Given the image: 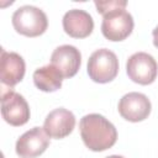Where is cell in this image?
Segmentation results:
<instances>
[{
	"label": "cell",
	"mask_w": 158,
	"mask_h": 158,
	"mask_svg": "<svg viewBox=\"0 0 158 158\" xmlns=\"http://www.w3.org/2000/svg\"><path fill=\"white\" fill-rule=\"evenodd\" d=\"M79 128L84 144L94 152H102L111 148L117 141L116 127L99 114L83 116L79 122Z\"/></svg>",
	"instance_id": "6da1fadb"
},
{
	"label": "cell",
	"mask_w": 158,
	"mask_h": 158,
	"mask_svg": "<svg viewBox=\"0 0 158 158\" xmlns=\"http://www.w3.org/2000/svg\"><path fill=\"white\" fill-rule=\"evenodd\" d=\"M11 21L16 32L27 37L41 36L48 27L46 14L41 9L32 5H23L15 10Z\"/></svg>",
	"instance_id": "7a4b0ae2"
},
{
	"label": "cell",
	"mask_w": 158,
	"mask_h": 158,
	"mask_svg": "<svg viewBox=\"0 0 158 158\" xmlns=\"http://www.w3.org/2000/svg\"><path fill=\"white\" fill-rule=\"evenodd\" d=\"M86 70L93 81L99 84L109 83L118 73V59L112 51L100 48L89 57Z\"/></svg>",
	"instance_id": "3957f363"
},
{
	"label": "cell",
	"mask_w": 158,
	"mask_h": 158,
	"mask_svg": "<svg viewBox=\"0 0 158 158\" xmlns=\"http://www.w3.org/2000/svg\"><path fill=\"white\" fill-rule=\"evenodd\" d=\"M1 115L11 126H22L30 120V107L25 98L12 88L1 85Z\"/></svg>",
	"instance_id": "277c9868"
},
{
	"label": "cell",
	"mask_w": 158,
	"mask_h": 158,
	"mask_svg": "<svg viewBox=\"0 0 158 158\" xmlns=\"http://www.w3.org/2000/svg\"><path fill=\"white\" fill-rule=\"evenodd\" d=\"M133 26V17L128 11L125 9H115L104 15L101 32L106 40L118 42L126 40L131 35Z\"/></svg>",
	"instance_id": "5b68a950"
},
{
	"label": "cell",
	"mask_w": 158,
	"mask_h": 158,
	"mask_svg": "<svg viewBox=\"0 0 158 158\" xmlns=\"http://www.w3.org/2000/svg\"><path fill=\"white\" fill-rule=\"evenodd\" d=\"M126 72L132 81L141 85H148L156 80L158 65L151 54L146 52H137L127 59Z\"/></svg>",
	"instance_id": "8992f818"
},
{
	"label": "cell",
	"mask_w": 158,
	"mask_h": 158,
	"mask_svg": "<svg viewBox=\"0 0 158 158\" xmlns=\"http://www.w3.org/2000/svg\"><path fill=\"white\" fill-rule=\"evenodd\" d=\"M117 109L125 120L130 122H139L149 116L152 105L144 94L132 91L120 99Z\"/></svg>",
	"instance_id": "52a82bcc"
},
{
	"label": "cell",
	"mask_w": 158,
	"mask_h": 158,
	"mask_svg": "<svg viewBox=\"0 0 158 158\" xmlns=\"http://www.w3.org/2000/svg\"><path fill=\"white\" fill-rule=\"evenodd\" d=\"M49 146V137L43 127H33L26 131L16 141L15 151L21 158H36L44 153Z\"/></svg>",
	"instance_id": "ba28073f"
},
{
	"label": "cell",
	"mask_w": 158,
	"mask_h": 158,
	"mask_svg": "<svg viewBox=\"0 0 158 158\" xmlns=\"http://www.w3.org/2000/svg\"><path fill=\"white\" fill-rule=\"evenodd\" d=\"M75 126V116L72 111L58 107L51 111L44 120L43 130L49 138L60 139L72 133Z\"/></svg>",
	"instance_id": "9c48e42d"
},
{
	"label": "cell",
	"mask_w": 158,
	"mask_h": 158,
	"mask_svg": "<svg viewBox=\"0 0 158 158\" xmlns=\"http://www.w3.org/2000/svg\"><path fill=\"white\" fill-rule=\"evenodd\" d=\"M51 64L60 72L63 78H72L80 68L81 54L77 47L63 44L53 51L51 56Z\"/></svg>",
	"instance_id": "30bf717a"
},
{
	"label": "cell",
	"mask_w": 158,
	"mask_h": 158,
	"mask_svg": "<svg viewBox=\"0 0 158 158\" xmlns=\"http://www.w3.org/2000/svg\"><path fill=\"white\" fill-rule=\"evenodd\" d=\"M25 60L15 52H6L1 49V63H0V80L2 86L12 88L20 83L25 77Z\"/></svg>",
	"instance_id": "8fae6325"
},
{
	"label": "cell",
	"mask_w": 158,
	"mask_h": 158,
	"mask_svg": "<svg viewBox=\"0 0 158 158\" xmlns=\"http://www.w3.org/2000/svg\"><path fill=\"white\" fill-rule=\"evenodd\" d=\"M63 30L73 38H85L94 30V21L89 12L80 9H72L63 16Z\"/></svg>",
	"instance_id": "7c38bea8"
},
{
	"label": "cell",
	"mask_w": 158,
	"mask_h": 158,
	"mask_svg": "<svg viewBox=\"0 0 158 158\" xmlns=\"http://www.w3.org/2000/svg\"><path fill=\"white\" fill-rule=\"evenodd\" d=\"M63 75L52 64L41 67L33 72V83L36 88L46 93H53L62 86Z\"/></svg>",
	"instance_id": "4fadbf2b"
},
{
	"label": "cell",
	"mask_w": 158,
	"mask_h": 158,
	"mask_svg": "<svg viewBox=\"0 0 158 158\" xmlns=\"http://www.w3.org/2000/svg\"><path fill=\"white\" fill-rule=\"evenodd\" d=\"M96 6V11L101 14L102 16L115 9H125L127 5L126 0H109V1H95L94 2Z\"/></svg>",
	"instance_id": "5bb4252c"
},
{
	"label": "cell",
	"mask_w": 158,
	"mask_h": 158,
	"mask_svg": "<svg viewBox=\"0 0 158 158\" xmlns=\"http://www.w3.org/2000/svg\"><path fill=\"white\" fill-rule=\"evenodd\" d=\"M152 35H153V44L158 48V26L153 30V32H152Z\"/></svg>",
	"instance_id": "9a60e30c"
},
{
	"label": "cell",
	"mask_w": 158,
	"mask_h": 158,
	"mask_svg": "<svg viewBox=\"0 0 158 158\" xmlns=\"http://www.w3.org/2000/svg\"><path fill=\"white\" fill-rule=\"evenodd\" d=\"M106 158H125V157H122V156H116V154H114V156H109V157H106Z\"/></svg>",
	"instance_id": "2e32d148"
}]
</instances>
